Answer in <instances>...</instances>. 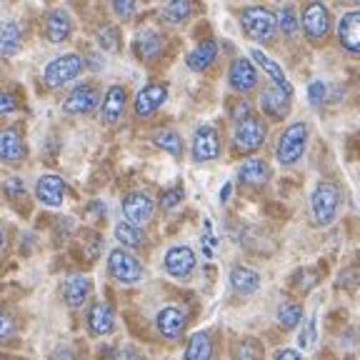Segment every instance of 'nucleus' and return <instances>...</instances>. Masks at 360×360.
Segmentation results:
<instances>
[{"label":"nucleus","instance_id":"obj_13","mask_svg":"<svg viewBox=\"0 0 360 360\" xmlns=\"http://www.w3.org/2000/svg\"><path fill=\"white\" fill-rule=\"evenodd\" d=\"M260 110L273 120H283L290 110V96L283 93L278 85H270V88L260 90Z\"/></svg>","mask_w":360,"mask_h":360},{"label":"nucleus","instance_id":"obj_18","mask_svg":"<svg viewBox=\"0 0 360 360\" xmlns=\"http://www.w3.org/2000/svg\"><path fill=\"white\" fill-rule=\"evenodd\" d=\"M88 328L93 335H110L115 328V313L108 303H93L88 310Z\"/></svg>","mask_w":360,"mask_h":360},{"label":"nucleus","instance_id":"obj_39","mask_svg":"<svg viewBox=\"0 0 360 360\" xmlns=\"http://www.w3.org/2000/svg\"><path fill=\"white\" fill-rule=\"evenodd\" d=\"M183 188H170V191H165L163 195H160V208L163 210H173L180 205V200H183Z\"/></svg>","mask_w":360,"mask_h":360},{"label":"nucleus","instance_id":"obj_15","mask_svg":"<svg viewBox=\"0 0 360 360\" xmlns=\"http://www.w3.org/2000/svg\"><path fill=\"white\" fill-rule=\"evenodd\" d=\"M195 268V253L188 245H173L165 253V270L173 278H188Z\"/></svg>","mask_w":360,"mask_h":360},{"label":"nucleus","instance_id":"obj_43","mask_svg":"<svg viewBox=\"0 0 360 360\" xmlns=\"http://www.w3.org/2000/svg\"><path fill=\"white\" fill-rule=\"evenodd\" d=\"M13 330H15V328H13V321L8 318L6 313H0V343H3V340H8V338L13 335Z\"/></svg>","mask_w":360,"mask_h":360},{"label":"nucleus","instance_id":"obj_26","mask_svg":"<svg viewBox=\"0 0 360 360\" xmlns=\"http://www.w3.org/2000/svg\"><path fill=\"white\" fill-rule=\"evenodd\" d=\"M135 53H138V58H143V60H155L160 53H163V38H160V33H155V30H143L138 38H135Z\"/></svg>","mask_w":360,"mask_h":360},{"label":"nucleus","instance_id":"obj_3","mask_svg":"<svg viewBox=\"0 0 360 360\" xmlns=\"http://www.w3.org/2000/svg\"><path fill=\"white\" fill-rule=\"evenodd\" d=\"M305 146H308V125H305V123L288 125V128L283 130L281 143H278V150H276L278 163H281L283 168H290V165H295L300 158H303Z\"/></svg>","mask_w":360,"mask_h":360},{"label":"nucleus","instance_id":"obj_38","mask_svg":"<svg viewBox=\"0 0 360 360\" xmlns=\"http://www.w3.org/2000/svg\"><path fill=\"white\" fill-rule=\"evenodd\" d=\"M326 93H328L326 83H323V80H313V83L308 85V101H310V105L321 108L323 103H326Z\"/></svg>","mask_w":360,"mask_h":360},{"label":"nucleus","instance_id":"obj_6","mask_svg":"<svg viewBox=\"0 0 360 360\" xmlns=\"http://www.w3.org/2000/svg\"><path fill=\"white\" fill-rule=\"evenodd\" d=\"M265 135H268V128H265L263 120H258L255 115H248L245 120L236 123L233 148L238 153H255L265 143Z\"/></svg>","mask_w":360,"mask_h":360},{"label":"nucleus","instance_id":"obj_47","mask_svg":"<svg viewBox=\"0 0 360 360\" xmlns=\"http://www.w3.org/2000/svg\"><path fill=\"white\" fill-rule=\"evenodd\" d=\"M231 183H225L223 186V191H220V200H228V195H231Z\"/></svg>","mask_w":360,"mask_h":360},{"label":"nucleus","instance_id":"obj_51","mask_svg":"<svg viewBox=\"0 0 360 360\" xmlns=\"http://www.w3.org/2000/svg\"><path fill=\"white\" fill-rule=\"evenodd\" d=\"M355 3H358V6H360V0H355Z\"/></svg>","mask_w":360,"mask_h":360},{"label":"nucleus","instance_id":"obj_29","mask_svg":"<svg viewBox=\"0 0 360 360\" xmlns=\"http://www.w3.org/2000/svg\"><path fill=\"white\" fill-rule=\"evenodd\" d=\"M193 6H195L193 0H168L163 11H160V18L168 25H180V22H186L193 15Z\"/></svg>","mask_w":360,"mask_h":360},{"label":"nucleus","instance_id":"obj_14","mask_svg":"<svg viewBox=\"0 0 360 360\" xmlns=\"http://www.w3.org/2000/svg\"><path fill=\"white\" fill-rule=\"evenodd\" d=\"M153 210H155V202L150 200V195L146 193H130L123 200V215L125 220L135 225H146L153 218Z\"/></svg>","mask_w":360,"mask_h":360},{"label":"nucleus","instance_id":"obj_45","mask_svg":"<svg viewBox=\"0 0 360 360\" xmlns=\"http://www.w3.org/2000/svg\"><path fill=\"white\" fill-rule=\"evenodd\" d=\"M273 360H303V358H300V353H295V350L285 348V350H281V353H276Z\"/></svg>","mask_w":360,"mask_h":360},{"label":"nucleus","instance_id":"obj_28","mask_svg":"<svg viewBox=\"0 0 360 360\" xmlns=\"http://www.w3.org/2000/svg\"><path fill=\"white\" fill-rule=\"evenodd\" d=\"M231 285L236 288L238 292L248 295V292H255L260 288V276L255 270L245 268V265H236L231 270Z\"/></svg>","mask_w":360,"mask_h":360},{"label":"nucleus","instance_id":"obj_48","mask_svg":"<svg viewBox=\"0 0 360 360\" xmlns=\"http://www.w3.org/2000/svg\"><path fill=\"white\" fill-rule=\"evenodd\" d=\"M3 240H6V236H3V231H0V248H3Z\"/></svg>","mask_w":360,"mask_h":360},{"label":"nucleus","instance_id":"obj_2","mask_svg":"<svg viewBox=\"0 0 360 360\" xmlns=\"http://www.w3.org/2000/svg\"><path fill=\"white\" fill-rule=\"evenodd\" d=\"M240 25H243V33H245L250 40L265 43V40H270L273 33H276L278 20H276V13H270L268 8L253 6V8H245V11L240 13Z\"/></svg>","mask_w":360,"mask_h":360},{"label":"nucleus","instance_id":"obj_25","mask_svg":"<svg viewBox=\"0 0 360 360\" xmlns=\"http://www.w3.org/2000/svg\"><path fill=\"white\" fill-rule=\"evenodd\" d=\"M20 43H22L20 25L13 22V20H0V56L3 58L18 56Z\"/></svg>","mask_w":360,"mask_h":360},{"label":"nucleus","instance_id":"obj_42","mask_svg":"<svg viewBox=\"0 0 360 360\" xmlns=\"http://www.w3.org/2000/svg\"><path fill=\"white\" fill-rule=\"evenodd\" d=\"M13 110H18V101L11 93L0 90V115H8V112H13Z\"/></svg>","mask_w":360,"mask_h":360},{"label":"nucleus","instance_id":"obj_46","mask_svg":"<svg viewBox=\"0 0 360 360\" xmlns=\"http://www.w3.org/2000/svg\"><path fill=\"white\" fill-rule=\"evenodd\" d=\"M115 360H143V358L135 353V350H123V353H118V358Z\"/></svg>","mask_w":360,"mask_h":360},{"label":"nucleus","instance_id":"obj_36","mask_svg":"<svg viewBox=\"0 0 360 360\" xmlns=\"http://www.w3.org/2000/svg\"><path fill=\"white\" fill-rule=\"evenodd\" d=\"M112 6V13L120 18V20H130V18L135 15V11H138V3L135 0H110Z\"/></svg>","mask_w":360,"mask_h":360},{"label":"nucleus","instance_id":"obj_37","mask_svg":"<svg viewBox=\"0 0 360 360\" xmlns=\"http://www.w3.org/2000/svg\"><path fill=\"white\" fill-rule=\"evenodd\" d=\"M98 40H101V45L105 51H118V30L112 28V25H103L98 30Z\"/></svg>","mask_w":360,"mask_h":360},{"label":"nucleus","instance_id":"obj_11","mask_svg":"<svg viewBox=\"0 0 360 360\" xmlns=\"http://www.w3.org/2000/svg\"><path fill=\"white\" fill-rule=\"evenodd\" d=\"M228 83L236 93H250L258 85V70L248 58H236L228 70Z\"/></svg>","mask_w":360,"mask_h":360},{"label":"nucleus","instance_id":"obj_8","mask_svg":"<svg viewBox=\"0 0 360 360\" xmlns=\"http://www.w3.org/2000/svg\"><path fill=\"white\" fill-rule=\"evenodd\" d=\"M220 153V135L213 125H200L193 135V160L198 163H208L215 160Z\"/></svg>","mask_w":360,"mask_h":360},{"label":"nucleus","instance_id":"obj_32","mask_svg":"<svg viewBox=\"0 0 360 360\" xmlns=\"http://www.w3.org/2000/svg\"><path fill=\"white\" fill-rule=\"evenodd\" d=\"M153 143H155L160 150L170 153L173 158H180L183 155V138H180L175 130H160V133H155V138H153Z\"/></svg>","mask_w":360,"mask_h":360},{"label":"nucleus","instance_id":"obj_7","mask_svg":"<svg viewBox=\"0 0 360 360\" xmlns=\"http://www.w3.org/2000/svg\"><path fill=\"white\" fill-rule=\"evenodd\" d=\"M300 28H303L305 38L308 40H323L330 30V13L323 6L321 0H313L308 3L300 18Z\"/></svg>","mask_w":360,"mask_h":360},{"label":"nucleus","instance_id":"obj_23","mask_svg":"<svg viewBox=\"0 0 360 360\" xmlns=\"http://www.w3.org/2000/svg\"><path fill=\"white\" fill-rule=\"evenodd\" d=\"M270 178V168L263 158H248L238 170V180L243 186H265Z\"/></svg>","mask_w":360,"mask_h":360},{"label":"nucleus","instance_id":"obj_20","mask_svg":"<svg viewBox=\"0 0 360 360\" xmlns=\"http://www.w3.org/2000/svg\"><path fill=\"white\" fill-rule=\"evenodd\" d=\"M25 158V143H22L20 133L13 128L0 130V160L6 163H20Z\"/></svg>","mask_w":360,"mask_h":360},{"label":"nucleus","instance_id":"obj_24","mask_svg":"<svg viewBox=\"0 0 360 360\" xmlns=\"http://www.w3.org/2000/svg\"><path fill=\"white\" fill-rule=\"evenodd\" d=\"M215 58H218V43L215 40H202L188 53V68L195 70V73H202V70H208L213 65Z\"/></svg>","mask_w":360,"mask_h":360},{"label":"nucleus","instance_id":"obj_5","mask_svg":"<svg viewBox=\"0 0 360 360\" xmlns=\"http://www.w3.org/2000/svg\"><path fill=\"white\" fill-rule=\"evenodd\" d=\"M83 70V58L75 56V53H68V56H60L56 60H51L43 70V80L48 88H60V85L75 80Z\"/></svg>","mask_w":360,"mask_h":360},{"label":"nucleus","instance_id":"obj_21","mask_svg":"<svg viewBox=\"0 0 360 360\" xmlns=\"http://www.w3.org/2000/svg\"><path fill=\"white\" fill-rule=\"evenodd\" d=\"M250 58H253L255 65H260V70H265V73H268V78L273 80V85H278V88H281L283 93L292 96V88H290V83H288L285 73H283V68L278 65V63L273 60V58L265 56V53L260 51V48H253V51H250Z\"/></svg>","mask_w":360,"mask_h":360},{"label":"nucleus","instance_id":"obj_50","mask_svg":"<svg viewBox=\"0 0 360 360\" xmlns=\"http://www.w3.org/2000/svg\"><path fill=\"white\" fill-rule=\"evenodd\" d=\"M358 93H360V80H358Z\"/></svg>","mask_w":360,"mask_h":360},{"label":"nucleus","instance_id":"obj_30","mask_svg":"<svg viewBox=\"0 0 360 360\" xmlns=\"http://www.w3.org/2000/svg\"><path fill=\"white\" fill-rule=\"evenodd\" d=\"M213 358V340L208 333H195L186 345V360H210Z\"/></svg>","mask_w":360,"mask_h":360},{"label":"nucleus","instance_id":"obj_16","mask_svg":"<svg viewBox=\"0 0 360 360\" xmlns=\"http://www.w3.org/2000/svg\"><path fill=\"white\" fill-rule=\"evenodd\" d=\"M338 40L348 53L360 56V11H350L338 22Z\"/></svg>","mask_w":360,"mask_h":360},{"label":"nucleus","instance_id":"obj_27","mask_svg":"<svg viewBox=\"0 0 360 360\" xmlns=\"http://www.w3.org/2000/svg\"><path fill=\"white\" fill-rule=\"evenodd\" d=\"M90 292V281L85 276H70L63 285V298L70 308H78V305L85 303Z\"/></svg>","mask_w":360,"mask_h":360},{"label":"nucleus","instance_id":"obj_41","mask_svg":"<svg viewBox=\"0 0 360 360\" xmlns=\"http://www.w3.org/2000/svg\"><path fill=\"white\" fill-rule=\"evenodd\" d=\"M313 340H315V318H308V321H305L303 333H300L298 345H300V348H303V350H308L310 345H313Z\"/></svg>","mask_w":360,"mask_h":360},{"label":"nucleus","instance_id":"obj_44","mask_svg":"<svg viewBox=\"0 0 360 360\" xmlns=\"http://www.w3.org/2000/svg\"><path fill=\"white\" fill-rule=\"evenodd\" d=\"M248 115H253V112H250V103H238V108L233 110V120L240 123V120H245Z\"/></svg>","mask_w":360,"mask_h":360},{"label":"nucleus","instance_id":"obj_17","mask_svg":"<svg viewBox=\"0 0 360 360\" xmlns=\"http://www.w3.org/2000/svg\"><path fill=\"white\" fill-rule=\"evenodd\" d=\"M125 103H128V96H125L123 85H110L105 93V101H103V123L105 125L118 123L123 118Z\"/></svg>","mask_w":360,"mask_h":360},{"label":"nucleus","instance_id":"obj_49","mask_svg":"<svg viewBox=\"0 0 360 360\" xmlns=\"http://www.w3.org/2000/svg\"><path fill=\"white\" fill-rule=\"evenodd\" d=\"M338 3H348V0H338Z\"/></svg>","mask_w":360,"mask_h":360},{"label":"nucleus","instance_id":"obj_40","mask_svg":"<svg viewBox=\"0 0 360 360\" xmlns=\"http://www.w3.org/2000/svg\"><path fill=\"white\" fill-rule=\"evenodd\" d=\"M3 188H6V195L11 198V200H22V198H25V186H22L20 178H8Z\"/></svg>","mask_w":360,"mask_h":360},{"label":"nucleus","instance_id":"obj_31","mask_svg":"<svg viewBox=\"0 0 360 360\" xmlns=\"http://www.w3.org/2000/svg\"><path fill=\"white\" fill-rule=\"evenodd\" d=\"M115 238H118L120 245H125V248H141L143 243H146L141 225L130 223V220H123V223L115 225Z\"/></svg>","mask_w":360,"mask_h":360},{"label":"nucleus","instance_id":"obj_34","mask_svg":"<svg viewBox=\"0 0 360 360\" xmlns=\"http://www.w3.org/2000/svg\"><path fill=\"white\" fill-rule=\"evenodd\" d=\"M276 20H278V30H281L283 35H295L298 33V13H295V8L292 6H283L281 11L276 13Z\"/></svg>","mask_w":360,"mask_h":360},{"label":"nucleus","instance_id":"obj_12","mask_svg":"<svg viewBox=\"0 0 360 360\" xmlns=\"http://www.w3.org/2000/svg\"><path fill=\"white\" fill-rule=\"evenodd\" d=\"M35 195L48 208H58L65 200V180L60 175H40L35 183Z\"/></svg>","mask_w":360,"mask_h":360},{"label":"nucleus","instance_id":"obj_9","mask_svg":"<svg viewBox=\"0 0 360 360\" xmlns=\"http://www.w3.org/2000/svg\"><path fill=\"white\" fill-rule=\"evenodd\" d=\"M168 98V88L163 83H150L146 88L138 90V96H135V103H133V110L138 118H148L153 115L155 110H160V105L165 103Z\"/></svg>","mask_w":360,"mask_h":360},{"label":"nucleus","instance_id":"obj_4","mask_svg":"<svg viewBox=\"0 0 360 360\" xmlns=\"http://www.w3.org/2000/svg\"><path fill=\"white\" fill-rule=\"evenodd\" d=\"M108 273L123 285H133V283H138L143 278V265L125 248H115L108 255Z\"/></svg>","mask_w":360,"mask_h":360},{"label":"nucleus","instance_id":"obj_35","mask_svg":"<svg viewBox=\"0 0 360 360\" xmlns=\"http://www.w3.org/2000/svg\"><path fill=\"white\" fill-rule=\"evenodd\" d=\"M236 355L238 360H263V345L258 340H253V338H245V340L238 343Z\"/></svg>","mask_w":360,"mask_h":360},{"label":"nucleus","instance_id":"obj_1","mask_svg":"<svg viewBox=\"0 0 360 360\" xmlns=\"http://www.w3.org/2000/svg\"><path fill=\"white\" fill-rule=\"evenodd\" d=\"M338 208H340V191H338L333 183L328 180H321L315 186L313 195H310V213H313V220L321 228L330 225L338 215Z\"/></svg>","mask_w":360,"mask_h":360},{"label":"nucleus","instance_id":"obj_22","mask_svg":"<svg viewBox=\"0 0 360 360\" xmlns=\"http://www.w3.org/2000/svg\"><path fill=\"white\" fill-rule=\"evenodd\" d=\"M70 30H73V22H70V15L65 11H51L48 18H45V35L51 43H63V40L70 38Z\"/></svg>","mask_w":360,"mask_h":360},{"label":"nucleus","instance_id":"obj_33","mask_svg":"<svg viewBox=\"0 0 360 360\" xmlns=\"http://www.w3.org/2000/svg\"><path fill=\"white\" fill-rule=\"evenodd\" d=\"M300 321H303V308L298 303H283L278 308V323L283 330H292L295 326H300Z\"/></svg>","mask_w":360,"mask_h":360},{"label":"nucleus","instance_id":"obj_10","mask_svg":"<svg viewBox=\"0 0 360 360\" xmlns=\"http://www.w3.org/2000/svg\"><path fill=\"white\" fill-rule=\"evenodd\" d=\"M98 105V90L90 83H83L78 88H73L68 93L65 103H63V110L70 112V115H88Z\"/></svg>","mask_w":360,"mask_h":360},{"label":"nucleus","instance_id":"obj_19","mask_svg":"<svg viewBox=\"0 0 360 360\" xmlns=\"http://www.w3.org/2000/svg\"><path fill=\"white\" fill-rule=\"evenodd\" d=\"M186 313L180 308H163L160 313H158V330H160V335L170 338V340H175V338L183 335V330H186Z\"/></svg>","mask_w":360,"mask_h":360}]
</instances>
